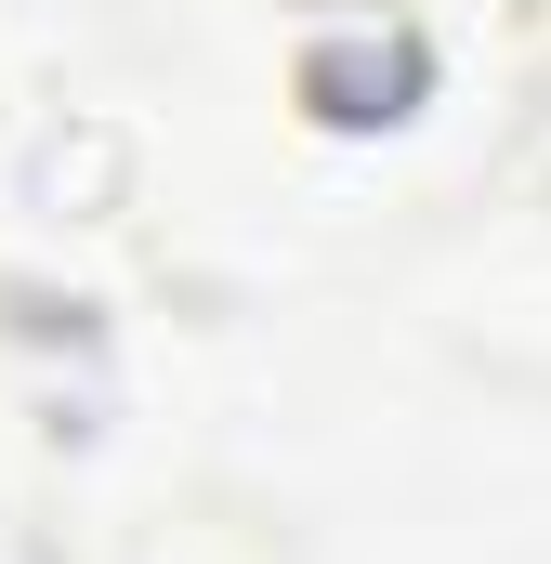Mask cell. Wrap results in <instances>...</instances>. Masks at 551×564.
Listing matches in <instances>:
<instances>
[{
  "instance_id": "obj_1",
  "label": "cell",
  "mask_w": 551,
  "mask_h": 564,
  "mask_svg": "<svg viewBox=\"0 0 551 564\" xmlns=\"http://www.w3.org/2000/svg\"><path fill=\"white\" fill-rule=\"evenodd\" d=\"M289 93H302L315 132H395L433 93V40L408 13H315L302 53H289Z\"/></svg>"
}]
</instances>
